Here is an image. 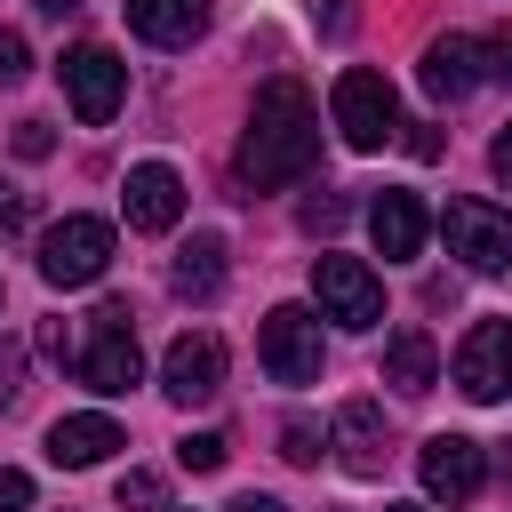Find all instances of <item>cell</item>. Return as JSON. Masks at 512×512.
I'll list each match as a JSON object with an SVG mask.
<instances>
[{
    "mask_svg": "<svg viewBox=\"0 0 512 512\" xmlns=\"http://www.w3.org/2000/svg\"><path fill=\"white\" fill-rule=\"evenodd\" d=\"M16 392H24V344L0 336V408H16Z\"/></svg>",
    "mask_w": 512,
    "mask_h": 512,
    "instance_id": "603a6c76",
    "label": "cell"
},
{
    "mask_svg": "<svg viewBox=\"0 0 512 512\" xmlns=\"http://www.w3.org/2000/svg\"><path fill=\"white\" fill-rule=\"evenodd\" d=\"M112 448H120V424H112V416H56V424H48V464H64V472L104 464Z\"/></svg>",
    "mask_w": 512,
    "mask_h": 512,
    "instance_id": "5bb4252c",
    "label": "cell"
},
{
    "mask_svg": "<svg viewBox=\"0 0 512 512\" xmlns=\"http://www.w3.org/2000/svg\"><path fill=\"white\" fill-rule=\"evenodd\" d=\"M328 112H336V128H344V144L352 152H384L392 144V128H400V96H392V80L384 72H336V96H328Z\"/></svg>",
    "mask_w": 512,
    "mask_h": 512,
    "instance_id": "7a4b0ae2",
    "label": "cell"
},
{
    "mask_svg": "<svg viewBox=\"0 0 512 512\" xmlns=\"http://www.w3.org/2000/svg\"><path fill=\"white\" fill-rule=\"evenodd\" d=\"M384 512H424V504H384Z\"/></svg>",
    "mask_w": 512,
    "mask_h": 512,
    "instance_id": "836d02e7",
    "label": "cell"
},
{
    "mask_svg": "<svg viewBox=\"0 0 512 512\" xmlns=\"http://www.w3.org/2000/svg\"><path fill=\"white\" fill-rule=\"evenodd\" d=\"M24 72H32V56H24V40H16V32H0V88H16Z\"/></svg>",
    "mask_w": 512,
    "mask_h": 512,
    "instance_id": "d4e9b609",
    "label": "cell"
},
{
    "mask_svg": "<svg viewBox=\"0 0 512 512\" xmlns=\"http://www.w3.org/2000/svg\"><path fill=\"white\" fill-rule=\"evenodd\" d=\"M312 296H320V320H336V328L384 320V280L360 256H312Z\"/></svg>",
    "mask_w": 512,
    "mask_h": 512,
    "instance_id": "277c9868",
    "label": "cell"
},
{
    "mask_svg": "<svg viewBox=\"0 0 512 512\" xmlns=\"http://www.w3.org/2000/svg\"><path fill=\"white\" fill-rule=\"evenodd\" d=\"M232 512H280V496H240Z\"/></svg>",
    "mask_w": 512,
    "mask_h": 512,
    "instance_id": "1f68e13d",
    "label": "cell"
},
{
    "mask_svg": "<svg viewBox=\"0 0 512 512\" xmlns=\"http://www.w3.org/2000/svg\"><path fill=\"white\" fill-rule=\"evenodd\" d=\"M312 160H320V112H312L304 80H264V88H256V104H248L240 176H248L256 192H272V184L312 176Z\"/></svg>",
    "mask_w": 512,
    "mask_h": 512,
    "instance_id": "6da1fadb",
    "label": "cell"
},
{
    "mask_svg": "<svg viewBox=\"0 0 512 512\" xmlns=\"http://www.w3.org/2000/svg\"><path fill=\"white\" fill-rule=\"evenodd\" d=\"M280 456H288V464H320V424H312V416H288V424H280Z\"/></svg>",
    "mask_w": 512,
    "mask_h": 512,
    "instance_id": "44dd1931",
    "label": "cell"
},
{
    "mask_svg": "<svg viewBox=\"0 0 512 512\" xmlns=\"http://www.w3.org/2000/svg\"><path fill=\"white\" fill-rule=\"evenodd\" d=\"M24 504H32V480L16 464H0V512H24Z\"/></svg>",
    "mask_w": 512,
    "mask_h": 512,
    "instance_id": "484cf974",
    "label": "cell"
},
{
    "mask_svg": "<svg viewBox=\"0 0 512 512\" xmlns=\"http://www.w3.org/2000/svg\"><path fill=\"white\" fill-rule=\"evenodd\" d=\"M40 352H48V360H80V352H72V336H64V320H48V328H40Z\"/></svg>",
    "mask_w": 512,
    "mask_h": 512,
    "instance_id": "f546056e",
    "label": "cell"
},
{
    "mask_svg": "<svg viewBox=\"0 0 512 512\" xmlns=\"http://www.w3.org/2000/svg\"><path fill=\"white\" fill-rule=\"evenodd\" d=\"M480 56H488V72H496V80H512V32H488V40H480Z\"/></svg>",
    "mask_w": 512,
    "mask_h": 512,
    "instance_id": "83f0119b",
    "label": "cell"
},
{
    "mask_svg": "<svg viewBox=\"0 0 512 512\" xmlns=\"http://www.w3.org/2000/svg\"><path fill=\"white\" fill-rule=\"evenodd\" d=\"M424 88H432L440 104L472 96V88H480V40H464V32L432 40V48H424Z\"/></svg>",
    "mask_w": 512,
    "mask_h": 512,
    "instance_id": "e0dca14e",
    "label": "cell"
},
{
    "mask_svg": "<svg viewBox=\"0 0 512 512\" xmlns=\"http://www.w3.org/2000/svg\"><path fill=\"white\" fill-rule=\"evenodd\" d=\"M120 208H128V232H176V216H184V176H176L168 160H144V168H128Z\"/></svg>",
    "mask_w": 512,
    "mask_h": 512,
    "instance_id": "7c38bea8",
    "label": "cell"
},
{
    "mask_svg": "<svg viewBox=\"0 0 512 512\" xmlns=\"http://www.w3.org/2000/svg\"><path fill=\"white\" fill-rule=\"evenodd\" d=\"M504 472H512V448H504Z\"/></svg>",
    "mask_w": 512,
    "mask_h": 512,
    "instance_id": "e575fe53",
    "label": "cell"
},
{
    "mask_svg": "<svg viewBox=\"0 0 512 512\" xmlns=\"http://www.w3.org/2000/svg\"><path fill=\"white\" fill-rule=\"evenodd\" d=\"M56 80H64V96H72V112H80L88 128H104V120L120 112V96H128V64H120L112 48H96V40H80V48H64V64H56Z\"/></svg>",
    "mask_w": 512,
    "mask_h": 512,
    "instance_id": "5b68a950",
    "label": "cell"
},
{
    "mask_svg": "<svg viewBox=\"0 0 512 512\" xmlns=\"http://www.w3.org/2000/svg\"><path fill=\"white\" fill-rule=\"evenodd\" d=\"M416 480H424L432 504H472V496L488 488V456H480V440H464V432H432V440L416 448Z\"/></svg>",
    "mask_w": 512,
    "mask_h": 512,
    "instance_id": "ba28073f",
    "label": "cell"
},
{
    "mask_svg": "<svg viewBox=\"0 0 512 512\" xmlns=\"http://www.w3.org/2000/svg\"><path fill=\"white\" fill-rule=\"evenodd\" d=\"M336 456H344V472H384V408L376 400H344L336 408Z\"/></svg>",
    "mask_w": 512,
    "mask_h": 512,
    "instance_id": "9a60e30c",
    "label": "cell"
},
{
    "mask_svg": "<svg viewBox=\"0 0 512 512\" xmlns=\"http://www.w3.org/2000/svg\"><path fill=\"white\" fill-rule=\"evenodd\" d=\"M256 360L272 368V384H312L320 376V320L304 304H272L256 328Z\"/></svg>",
    "mask_w": 512,
    "mask_h": 512,
    "instance_id": "8992f818",
    "label": "cell"
},
{
    "mask_svg": "<svg viewBox=\"0 0 512 512\" xmlns=\"http://www.w3.org/2000/svg\"><path fill=\"white\" fill-rule=\"evenodd\" d=\"M168 288H176L184 304H208V296L224 288V240H216V232H192V240L176 248V272H168Z\"/></svg>",
    "mask_w": 512,
    "mask_h": 512,
    "instance_id": "ac0fdd59",
    "label": "cell"
},
{
    "mask_svg": "<svg viewBox=\"0 0 512 512\" xmlns=\"http://www.w3.org/2000/svg\"><path fill=\"white\" fill-rule=\"evenodd\" d=\"M384 384H400V392H432V384H440V352H432L424 328H400V336L384 344Z\"/></svg>",
    "mask_w": 512,
    "mask_h": 512,
    "instance_id": "d6986e66",
    "label": "cell"
},
{
    "mask_svg": "<svg viewBox=\"0 0 512 512\" xmlns=\"http://www.w3.org/2000/svg\"><path fill=\"white\" fill-rule=\"evenodd\" d=\"M104 264H112V224L104 216H56L40 232V280L48 288H88V280H104Z\"/></svg>",
    "mask_w": 512,
    "mask_h": 512,
    "instance_id": "3957f363",
    "label": "cell"
},
{
    "mask_svg": "<svg viewBox=\"0 0 512 512\" xmlns=\"http://www.w3.org/2000/svg\"><path fill=\"white\" fill-rule=\"evenodd\" d=\"M160 512V472H120V512Z\"/></svg>",
    "mask_w": 512,
    "mask_h": 512,
    "instance_id": "7402d4cb",
    "label": "cell"
},
{
    "mask_svg": "<svg viewBox=\"0 0 512 512\" xmlns=\"http://www.w3.org/2000/svg\"><path fill=\"white\" fill-rule=\"evenodd\" d=\"M304 224H312V232H336V224H344V200H336V192H312V200H304Z\"/></svg>",
    "mask_w": 512,
    "mask_h": 512,
    "instance_id": "cb8c5ba5",
    "label": "cell"
},
{
    "mask_svg": "<svg viewBox=\"0 0 512 512\" xmlns=\"http://www.w3.org/2000/svg\"><path fill=\"white\" fill-rule=\"evenodd\" d=\"M72 8H80V0H40V16H72Z\"/></svg>",
    "mask_w": 512,
    "mask_h": 512,
    "instance_id": "d6a6232c",
    "label": "cell"
},
{
    "mask_svg": "<svg viewBox=\"0 0 512 512\" xmlns=\"http://www.w3.org/2000/svg\"><path fill=\"white\" fill-rule=\"evenodd\" d=\"M456 392L464 400H504L512 392V320H472L456 344Z\"/></svg>",
    "mask_w": 512,
    "mask_h": 512,
    "instance_id": "30bf717a",
    "label": "cell"
},
{
    "mask_svg": "<svg viewBox=\"0 0 512 512\" xmlns=\"http://www.w3.org/2000/svg\"><path fill=\"white\" fill-rule=\"evenodd\" d=\"M160 392H168L176 408L216 400V392H224V344H216L208 328H184V336L168 344V360H160Z\"/></svg>",
    "mask_w": 512,
    "mask_h": 512,
    "instance_id": "8fae6325",
    "label": "cell"
},
{
    "mask_svg": "<svg viewBox=\"0 0 512 512\" xmlns=\"http://www.w3.org/2000/svg\"><path fill=\"white\" fill-rule=\"evenodd\" d=\"M368 232H376V256H384V264H400V256H416V248H424L432 216H424V200H416V192H392V184H384V192L368 200Z\"/></svg>",
    "mask_w": 512,
    "mask_h": 512,
    "instance_id": "4fadbf2b",
    "label": "cell"
},
{
    "mask_svg": "<svg viewBox=\"0 0 512 512\" xmlns=\"http://www.w3.org/2000/svg\"><path fill=\"white\" fill-rule=\"evenodd\" d=\"M24 224H32V200L16 184H0V232H24Z\"/></svg>",
    "mask_w": 512,
    "mask_h": 512,
    "instance_id": "4316f807",
    "label": "cell"
},
{
    "mask_svg": "<svg viewBox=\"0 0 512 512\" xmlns=\"http://www.w3.org/2000/svg\"><path fill=\"white\" fill-rule=\"evenodd\" d=\"M16 152H24V160H40V152H48V128H40V120H24V128H16Z\"/></svg>",
    "mask_w": 512,
    "mask_h": 512,
    "instance_id": "4dcf8cb0",
    "label": "cell"
},
{
    "mask_svg": "<svg viewBox=\"0 0 512 512\" xmlns=\"http://www.w3.org/2000/svg\"><path fill=\"white\" fill-rule=\"evenodd\" d=\"M200 24H208V0H128V32L152 40V48L200 40Z\"/></svg>",
    "mask_w": 512,
    "mask_h": 512,
    "instance_id": "2e32d148",
    "label": "cell"
},
{
    "mask_svg": "<svg viewBox=\"0 0 512 512\" xmlns=\"http://www.w3.org/2000/svg\"><path fill=\"white\" fill-rule=\"evenodd\" d=\"M440 232L464 272H512V216H496L488 200H448Z\"/></svg>",
    "mask_w": 512,
    "mask_h": 512,
    "instance_id": "9c48e42d",
    "label": "cell"
},
{
    "mask_svg": "<svg viewBox=\"0 0 512 512\" xmlns=\"http://www.w3.org/2000/svg\"><path fill=\"white\" fill-rule=\"evenodd\" d=\"M176 464L184 472H224V432H184L176 440Z\"/></svg>",
    "mask_w": 512,
    "mask_h": 512,
    "instance_id": "ffe728a7",
    "label": "cell"
},
{
    "mask_svg": "<svg viewBox=\"0 0 512 512\" xmlns=\"http://www.w3.org/2000/svg\"><path fill=\"white\" fill-rule=\"evenodd\" d=\"M80 368V384L88 392H128L136 376H144V352H136V328H128V304H96V336H88V352L72 360Z\"/></svg>",
    "mask_w": 512,
    "mask_h": 512,
    "instance_id": "52a82bcc",
    "label": "cell"
},
{
    "mask_svg": "<svg viewBox=\"0 0 512 512\" xmlns=\"http://www.w3.org/2000/svg\"><path fill=\"white\" fill-rule=\"evenodd\" d=\"M488 168H496V184H504V192H512V120H504V128H496V144H488Z\"/></svg>",
    "mask_w": 512,
    "mask_h": 512,
    "instance_id": "f1b7e54d",
    "label": "cell"
}]
</instances>
